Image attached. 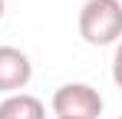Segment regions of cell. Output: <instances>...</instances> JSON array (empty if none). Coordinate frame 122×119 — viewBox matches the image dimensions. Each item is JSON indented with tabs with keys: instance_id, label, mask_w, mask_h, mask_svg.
<instances>
[{
	"instance_id": "cell-6",
	"label": "cell",
	"mask_w": 122,
	"mask_h": 119,
	"mask_svg": "<svg viewBox=\"0 0 122 119\" xmlns=\"http://www.w3.org/2000/svg\"><path fill=\"white\" fill-rule=\"evenodd\" d=\"M3 10H7V0H0V20H3Z\"/></svg>"
},
{
	"instance_id": "cell-7",
	"label": "cell",
	"mask_w": 122,
	"mask_h": 119,
	"mask_svg": "<svg viewBox=\"0 0 122 119\" xmlns=\"http://www.w3.org/2000/svg\"><path fill=\"white\" fill-rule=\"evenodd\" d=\"M119 119H122V116H119Z\"/></svg>"
},
{
	"instance_id": "cell-1",
	"label": "cell",
	"mask_w": 122,
	"mask_h": 119,
	"mask_svg": "<svg viewBox=\"0 0 122 119\" xmlns=\"http://www.w3.org/2000/svg\"><path fill=\"white\" fill-rule=\"evenodd\" d=\"M79 37L89 46H112L122 40V0H86L79 7Z\"/></svg>"
},
{
	"instance_id": "cell-5",
	"label": "cell",
	"mask_w": 122,
	"mask_h": 119,
	"mask_svg": "<svg viewBox=\"0 0 122 119\" xmlns=\"http://www.w3.org/2000/svg\"><path fill=\"white\" fill-rule=\"evenodd\" d=\"M112 83L122 89V40L116 43V53H112Z\"/></svg>"
},
{
	"instance_id": "cell-3",
	"label": "cell",
	"mask_w": 122,
	"mask_h": 119,
	"mask_svg": "<svg viewBox=\"0 0 122 119\" xmlns=\"http://www.w3.org/2000/svg\"><path fill=\"white\" fill-rule=\"evenodd\" d=\"M33 79V63L20 46H0V93H23Z\"/></svg>"
},
{
	"instance_id": "cell-2",
	"label": "cell",
	"mask_w": 122,
	"mask_h": 119,
	"mask_svg": "<svg viewBox=\"0 0 122 119\" xmlns=\"http://www.w3.org/2000/svg\"><path fill=\"white\" fill-rule=\"evenodd\" d=\"M56 119H99L106 103L102 93L89 83H63L50 99Z\"/></svg>"
},
{
	"instance_id": "cell-4",
	"label": "cell",
	"mask_w": 122,
	"mask_h": 119,
	"mask_svg": "<svg viewBox=\"0 0 122 119\" xmlns=\"http://www.w3.org/2000/svg\"><path fill=\"white\" fill-rule=\"evenodd\" d=\"M0 119H46V106L30 93H13L0 103Z\"/></svg>"
}]
</instances>
